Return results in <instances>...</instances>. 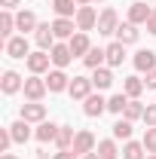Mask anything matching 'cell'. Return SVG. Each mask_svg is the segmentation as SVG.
Returning <instances> with one entry per match:
<instances>
[{"label":"cell","instance_id":"obj_1","mask_svg":"<svg viewBox=\"0 0 156 159\" xmlns=\"http://www.w3.org/2000/svg\"><path fill=\"white\" fill-rule=\"evenodd\" d=\"M117 28H119V16H117V9H104V12L98 16V34L110 37V34H117Z\"/></svg>","mask_w":156,"mask_h":159},{"label":"cell","instance_id":"obj_2","mask_svg":"<svg viewBox=\"0 0 156 159\" xmlns=\"http://www.w3.org/2000/svg\"><path fill=\"white\" fill-rule=\"evenodd\" d=\"M77 156H86V153H95V135L92 132H77V138H74V147H71Z\"/></svg>","mask_w":156,"mask_h":159},{"label":"cell","instance_id":"obj_3","mask_svg":"<svg viewBox=\"0 0 156 159\" xmlns=\"http://www.w3.org/2000/svg\"><path fill=\"white\" fill-rule=\"evenodd\" d=\"M46 80H40V74H34L31 80H25V98L28 101H40L43 95H46Z\"/></svg>","mask_w":156,"mask_h":159},{"label":"cell","instance_id":"obj_4","mask_svg":"<svg viewBox=\"0 0 156 159\" xmlns=\"http://www.w3.org/2000/svg\"><path fill=\"white\" fill-rule=\"evenodd\" d=\"M25 61H28V70H31V74H43V70H49V64H52V55H49L46 49H40V52H31Z\"/></svg>","mask_w":156,"mask_h":159},{"label":"cell","instance_id":"obj_5","mask_svg":"<svg viewBox=\"0 0 156 159\" xmlns=\"http://www.w3.org/2000/svg\"><path fill=\"white\" fill-rule=\"evenodd\" d=\"M98 25V12L92 6H80L77 9V31H92Z\"/></svg>","mask_w":156,"mask_h":159},{"label":"cell","instance_id":"obj_6","mask_svg":"<svg viewBox=\"0 0 156 159\" xmlns=\"http://www.w3.org/2000/svg\"><path fill=\"white\" fill-rule=\"evenodd\" d=\"M153 16V9L144 3V0H138V3H132L129 6V21L132 25H147V19Z\"/></svg>","mask_w":156,"mask_h":159},{"label":"cell","instance_id":"obj_7","mask_svg":"<svg viewBox=\"0 0 156 159\" xmlns=\"http://www.w3.org/2000/svg\"><path fill=\"white\" fill-rule=\"evenodd\" d=\"M34 40H37L40 49H52L55 46V31H52V25H37V31H34Z\"/></svg>","mask_w":156,"mask_h":159},{"label":"cell","instance_id":"obj_8","mask_svg":"<svg viewBox=\"0 0 156 159\" xmlns=\"http://www.w3.org/2000/svg\"><path fill=\"white\" fill-rule=\"evenodd\" d=\"M49 55H52V64H55V67H67L71 58H74V52H71L67 43H55V46L49 49Z\"/></svg>","mask_w":156,"mask_h":159},{"label":"cell","instance_id":"obj_9","mask_svg":"<svg viewBox=\"0 0 156 159\" xmlns=\"http://www.w3.org/2000/svg\"><path fill=\"white\" fill-rule=\"evenodd\" d=\"M46 86H49V92H64V89H71V80H67V74L61 67H55V70H49Z\"/></svg>","mask_w":156,"mask_h":159},{"label":"cell","instance_id":"obj_10","mask_svg":"<svg viewBox=\"0 0 156 159\" xmlns=\"http://www.w3.org/2000/svg\"><path fill=\"white\" fill-rule=\"evenodd\" d=\"M135 67L141 70V74L156 70V52H153V49H141V52H135Z\"/></svg>","mask_w":156,"mask_h":159},{"label":"cell","instance_id":"obj_11","mask_svg":"<svg viewBox=\"0 0 156 159\" xmlns=\"http://www.w3.org/2000/svg\"><path fill=\"white\" fill-rule=\"evenodd\" d=\"M6 55H9V58H28V55H31V52H28V37L6 40Z\"/></svg>","mask_w":156,"mask_h":159},{"label":"cell","instance_id":"obj_12","mask_svg":"<svg viewBox=\"0 0 156 159\" xmlns=\"http://www.w3.org/2000/svg\"><path fill=\"white\" fill-rule=\"evenodd\" d=\"M67 92H71V98H83V101H86L89 95H92V80H86V77H74Z\"/></svg>","mask_w":156,"mask_h":159},{"label":"cell","instance_id":"obj_13","mask_svg":"<svg viewBox=\"0 0 156 159\" xmlns=\"http://www.w3.org/2000/svg\"><path fill=\"white\" fill-rule=\"evenodd\" d=\"M21 119H28V122H43V119H46V107H43L40 101L21 104Z\"/></svg>","mask_w":156,"mask_h":159},{"label":"cell","instance_id":"obj_14","mask_svg":"<svg viewBox=\"0 0 156 159\" xmlns=\"http://www.w3.org/2000/svg\"><path fill=\"white\" fill-rule=\"evenodd\" d=\"M0 89H3L6 95H16L19 89H25V83H21V77L16 74V70H6V74H3V80H0Z\"/></svg>","mask_w":156,"mask_h":159},{"label":"cell","instance_id":"obj_15","mask_svg":"<svg viewBox=\"0 0 156 159\" xmlns=\"http://www.w3.org/2000/svg\"><path fill=\"white\" fill-rule=\"evenodd\" d=\"M16 28L21 31V37H25L28 31H37V16H34L31 9H21L19 16H16Z\"/></svg>","mask_w":156,"mask_h":159},{"label":"cell","instance_id":"obj_16","mask_svg":"<svg viewBox=\"0 0 156 159\" xmlns=\"http://www.w3.org/2000/svg\"><path fill=\"white\" fill-rule=\"evenodd\" d=\"M104 110H107V101L101 98V95H89L86 104H83V113H86V116H101Z\"/></svg>","mask_w":156,"mask_h":159},{"label":"cell","instance_id":"obj_17","mask_svg":"<svg viewBox=\"0 0 156 159\" xmlns=\"http://www.w3.org/2000/svg\"><path fill=\"white\" fill-rule=\"evenodd\" d=\"M92 86H95L98 92L110 89V86H113V74H110V67H95V74H92Z\"/></svg>","mask_w":156,"mask_h":159},{"label":"cell","instance_id":"obj_18","mask_svg":"<svg viewBox=\"0 0 156 159\" xmlns=\"http://www.w3.org/2000/svg\"><path fill=\"white\" fill-rule=\"evenodd\" d=\"M34 138H37L40 144H46V141H55V138H58V125L43 119V122L37 125V132H34Z\"/></svg>","mask_w":156,"mask_h":159},{"label":"cell","instance_id":"obj_19","mask_svg":"<svg viewBox=\"0 0 156 159\" xmlns=\"http://www.w3.org/2000/svg\"><path fill=\"white\" fill-rule=\"evenodd\" d=\"M67 46H71V52H74V55H86V52L92 49V43H89V37H86V31H77V34L71 37Z\"/></svg>","mask_w":156,"mask_h":159},{"label":"cell","instance_id":"obj_20","mask_svg":"<svg viewBox=\"0 0 156 159\" xmlns=\"http://www.w3.org/2000/svg\"><path fill=\"white\" fill-rule=\"evenodd\" d=\"M104 52H107V64H110V67H119V64H122V58H126V46H122L119 40H113Z\"/></svg>","mask_w":156,"mask_h":159},{"label":"cell","instance_id":"obj_21","mask_svg":"<svg viewBox=\"0 0 156 159\" xmlns=\"http://www.w3.org/2000/svg\"><path fill=\"white\" fill-rule=\"evenodd\" d=\"M117 40L122 43V46H129V43H138V25H132V21L119 25V28H117Z\"/></svg>","mask_w":156,"mask_h":159},{"label":"cell","instance_id":"obj_22","mask_svg":"<svg viewBox=\"0 0 156 159\" xmlns=\"http://www.w3.org/2000/svg\"><path fill=\"white\" fill-rule=\"evenodd\" d=\"M83 61H86V67H92V70H95V67H101V64L107 61V52H104V49H98V46H92V49L83 55Z\"/></svg>","mask_w":156,"mask_h":159},{"label":"cell","instance_id":"obj_23","mask_svg":"<svg viewBox=\"0 0 156 159\" xmlns=\"http://www.w3.org/2000/svg\"><path fill=\"white\" fill-rule=\"evenodd\" d=\"M12 31H16V16L9 9H3V16H0V37L12 40Z\"/></svg>","mask_w":156,"mask_h":159},{"label":"cell","instance_id":"obj_24","mask_svg":"<svg viewBox=\"0 0 156 159\" xmlns=\"http://www.w3.org/2000/svg\"><path fill=\"white\" fill-rule=\"evenodd\" d=\"M9 132H12V141H16V144H25V141L31 138L28 119H19V122H12V125H9Z\"/></svg>","mask_w":156,"mask_h":159},{"label":"cell","instance_id":"obj_25","mask_svg":"<svg viewBox=\"0 0 156 159\" xmlns=\"http://www.w3.org/2000/svg\"><path fill=\"white\" fill-rule=\"evenodd\" d=\"M74 129L71 125H58V138H55V144H58V150H71L74 147Z\"/></svg>","mask_w":156,"mask_h":159},{"label":"cell","instance_id":"obj_26","mask_svg":"<svg viewBox=\"0 0 156 159\" xmlns=\"http://www.w3.org/2000/svg\"><path fill=\"white\" fill-rule=\"evenodd\" d=\"M77 0H52V9L58 12V19H71L74 12H77L80 6H74Z\"/></svg>","mask_w":156,"mask_h":159},{"label":"cell","instance_id":"obj_27","mask_svg":"<svg viewBox=\"0 0 156 159\" xmlns=\"http://www.w3.org/2000/svg\"><path fill=\"white\" fill-rule=\"evenodd\" d=\"M113 138H119V141H132V119H117L113 122Z\"/></svg>","mask_w":156,"mask_h":159},{"label":"cell","instance_id":"obj_28","mask_svg":"<svg viewBox=\"0 0 156 159\" xmlns=\"http://www.w3.org/2000/svg\"><path fill=\"white\" fill-rule=\"evenodd\" d=\"M144 86H147V83H144L141 77H126V83H122V89H126L129 98H138V95L144 92Z\"/></svg>","mask_w":156,"mask_h":159},{"label":"cell","instance_id":"obj_29","mask_svg":"<svg viewBox=\"0 0 156 159\" xmlns=\"http://www.w3.org/2000/svg\"><path fill=\"white\" fill-rule=\"evenodd\" d=\"M52 31H55V37H74V21L71 19H55L52 21Z\"/></svg>","mask_w":156,"mask_h":159},{"label":"cell","instance_id":"obj_30","mask_svg":"<svg viewBox=\"0 0 156 159\" xmlns=\"http://www.w3.org/2000/svg\"><path fill=\"white\" fill-rule=\"evenodd\" d=\"M144 144H138V141H126V147H122V159H144Z\"/></svg>","mask_w":156,"mask_h":159},{"label":"cell","instance_id":"obj_31","mask_svg":"<svg viewBox=\"0 0 156 159\" xmlns=\"http://www.w3.org/2000/svg\"><path fill=\"white\" fill-rule=\"evenodd\" d=\"M122 116L126 119H144V104L138 98H132L129 104H126V110H122Z\"/></svg>","mask_w":156,"mask_h":159},{"label":"cell","instance_id":"obj_32","mask_svg":"<svg viewBox=\"0 0 156 159\" xmlns=\"http://www.w3.org/2000/svg\"><path fill=\"white\" fill-rule=\"evenodd\" d=\"M129 101H132L129 95H122V92H119V95H113V98H107V110H110V113H122Z\"/></svg>","mask_w":156,"mask_h":159},{"label":"cell","instance_id":"obj_33","mask_svg":"<svg viewBox=\"0 0 156 159\" xmlns=\"http://www.w3.org/2000/svg\"><path fill=\"white\" fill-rule=\"evenodd\" d=\"M95 153H98L101 159H117V153H119V150H117V144H113V141H101Z\"/></svg>","mask_w":156,"mask_h":159},{"label":"cell","instance_id":"obj_34","mask_svg":"<svg viewBox=\"0 0 156 159\" xmlns=\"http://www.w3.org/2000/svg\"><path fill=\"white\" fill-rule=\"evenodd\" d=\"M144 147H147V153H156V125H150L147 132H144V141H141Z\"/></svg>","mask_w":156,"mask_h":159},{"label":"cell","instance_id":"obj_35","mask_svg":"<svg viewBox=\"0 0 156 159\" xmlns=\"http://www.w3.org/2000/svg\"><path fill=\"white\" fill-rule=\"evenodd\" d=\"M9 144H12V132L9 129H0V153H6Z\"/></svg>","mask_w":156,"mask_h":159},{"label":"cell","instance_id":"obj_36","mask_svg":"<svg viewBox=\"0 0 156 159\" xmlns=\"http://www.w3.org/2000/svg\"><path fill=\"white\" fill-rule=\"evenodd\" d=\"M144 122H147V129H150V125H156V104L144 107Z\"/></svg>","mask_w":156,"mask_h":159},{"label":"cell","instance_id":"obj_37","mask_svg":"<svg viewBox=\"0 0 156 159\" xmlns=\"http://www.w3.org/2000/svg\"><path fill=\"white\" fill-rule=\"evenodd\" d=\"M55 159H80V156L74 153V150H58V153H55Z\"/></svg>","mask_w":156,"mask_h":159},{"label":"cell","instance_id":"obj_38","mask_svg":"<svg viewBox=\"0 0 156 159\" xmlns=\"http://www.w3.org/2000/svg\"><path fill=\"white\" fill-rule=\"evenodd\" d=\"M147 34H153V37H156V12L147 19Z\"/></svg>","mask_w":156,"mask_h":159},{"label":"cell","instance_id":"obj_39","mask_svg":"<svg viewBox=\"0 0 156 159\" xmlns=\"http://www.w3.org/2000/svg\"><path fill=\"white\" fill-rule=\"evenodd\" d=\"M144 83H147V89H156V70H150V74H147V80H144Z\"/></svg>","mask_w":156,"mask_h":159},{"label":"cell","instance_id":"obj_40","mask_svg":"<svg viewBox=\"0 0 156 159\" xmlns=\"http://www.w3.org/2000/svg\"><path fill=\"white\" fill-rule=\"evenodd\" d=\"M0 3H3L6 9H16V6H19V0H0Z\"/></svg>","mask_w":156,"mask_h":159},{"label":"cell","instance_id":"obj_41","mask_svg":"<svg viewBox=\"0 0 156 159\" xmlns=\"http://www.w3.org/2000/svg\"><path fill=\"white\" fill-rule=\"evenodd\" d=\"M37 159H49V153L46 150H37Z\"/></svg>","mask_w":156,"mask_h":159},{"label":"cell","instance_id":"obj_42","mask_svg":"<svg viewBox=\"0 0 156 159\" xmlns=\"http://www.w3.org/2000/svg\"><path fill=\"white\" fill-rule=\"evenodd\" d=\"M83 159H101V156H98V153H86Z\"/></svg>","mask_w":156,"mask_h":159},{"label":"cell","instance_id":"obj_43","mask_svg":"<svg viewBox=\"0 0 156 159\" xmlns=\"http://www.w3.org/2000/svg\"><path fill=\"white\" fill-rule=\"evenodd\" d=\"M89 3H92V0H77V6H89Z\"/></svg>","mask_w":156,"mask_h":159},{"label":"cell","instance_id":"obj_44","mask_svg":"<svg viewBox=\"0 0 156 159\" xmlns=\"http://www.w3.org/2000/svg\"><path fill=\"white\" fill-rule=\"evenodd\" d=\"M3 159H16V156H12V153H6V156H3Z\"/></svg>","mask_w":156,"mask_h":159},{"label":"cell","instance_id":"obj_45","mask_svg":"<svg viewBox=\"0 0 156 159\" xmlns=\"http://www.w3.org/2000/svg\"><path fill=\"white\" fill-rule=\"evenodd\" d=\"M147 159H156V153H150V156H147Z\"/></svg>","mask_w":156,"mask_h":159}]
</instances>
